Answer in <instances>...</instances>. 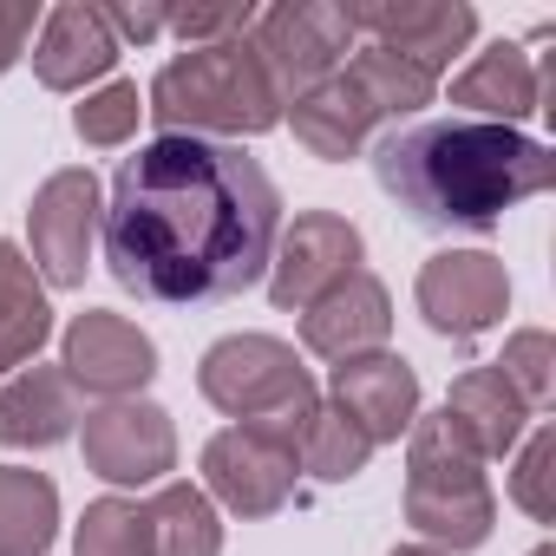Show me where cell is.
<instances>
[{
    "mask_svg": "<svg viewBox=\"0 0 556 556\" xmlns=\"http://www.w3.org/2000/svg\"><path fill=\"white\" fill-rule=\"evenodd\" d=\"M282 190L242 144L151 138L118 164L99 242L112 282L151 308H210L268 275Z\"/></svg>",
    "mask_w": 556,
    "mask_h": 556,
    "instance_id": "1",
    "label": "cell"
},
{
    "mask_svg": "<svg viewBox=\"0 0 556 556\" xmlns=\"http://www.w3.org/2000/svg\"><path fill=\"white\" fill-rule=\"evenodd\" d=\"M374 177L419 229L484 236L504 223V210L556 184V151L510 125L419 118V125H393L374 144Z\"/></svg>",
    "mask_w": 556,
    "mask_h": 556,
    "instance_id": "2",
    "label": "cell"
},
{
    "mask_svg": "<svg viewBox=\"0 0 556 556\" xmlns=\"http://www.w3.org/2000/svg\"><path fill=\"white\" fill-rule=\"evenodd\" d=\"M144 118H157V138L242 144L282 125V99H275L249 34H236V40L184 47L177 60H164L144 86Z\"/></svg>",
    "mask_w": 556,
    "mask_h": 556,
    "instance_id": "3",
    "label": "cell"
},
{
    "mask_svg": "<svg viewBox=\"0 0 556 556\" xmlns=\"http://www.w3.org/2000/svg\"><path fill=\"white\" fill-rule=\"evenodd\" d=\"M406 523L419 530V543L445 556L491 543L497 491L484 465L465 452V439L445 426V413H419L406 432Z\"/></svg>",
    "mask_w": 556,
    "mask_h": 556,
    "instance_id": "4",
    "label": "cell"
},
{
    "mask_svg": "<svg viewBox=\"0 0 556 556\" xmlns=\"http://www.w3.org/2000/svg\"><path fill=\"white\" fill-rule=\"evenodd\" d=\"M197 393L236 419V426H268L282 439H302L308 413L321 406L315 374L302 367V354L275 334H223L203 348L197 361Z\"/></svg>",
    "mask_w": 556,
    "mask_h": 556,
    "instance_id": "5",
    "label": "cell"
},
{
    "mask_svg": "<svg viewBox=\"0 0 556 556\" xmlns=\"http://www.w3.org/2000/svg\"><path fill=\"white\" fill-rule=\"evenodd\" d=\"M249 47L268 73L275 99L289 105V99L315 92L328 73H341V60L354 47V21H348L341 0H282V8L255 14Z\"/></svg>",
    "mask_w": 556,
    "mask_h": 556,
    "instance_id": "6",
    "label": "cell"
},
{
    "mask_svg": "<svg viewBox=\"0 0 556 556\" xmlns=\"http://www.w3.org/2000/svg\"><path fill=\"white\" fill-rule=\"evenodd\" d=\"M99 210H105V190L86 164H66L34 190V203H27V262L47 289H86Z\"/></svg>",
    "mask_w": 556,
    "mask_h": 556,
    "instance_id": "7",
    "label": "cell"
},
{
    "mask_svg": "<svg viewBox=\"0 0 556 556\" xmlns=\"http://www.w3.org/2000/svg\"><path fill=\"white\" fill-rule=\"evenodd\" d=\"M302 478L295 439L268 432V426H223L203 445V497L223 504L229 517H275L289 510Z\"/></svg>",
    "mask_w": 556,
    "mask_h": 556,
    "instance_id": "8",
    "label": "cell"
},
{
    "mask_svg": "<svg viewBox=\"0 0 556 556\" xmlns=\"http://www.w3.org/2000/svg\"><path fill=\"white\" fill-rule=\"evenodd\" d=\"M413 302L439 341L471 348L478 334H491L510 315V275L491 249H439L432 262H419Z\"/></svg>",
    "mask_w": 556,
    "mask_h": 556,
    "instance_id": "9",
    "label": "cell"
},
{
    "mask_svg": "<svg viewBox=\"0 0 556 556\" xmlns=\"http://www.w3.org/2000/svg\"><path fill=\"white\" fill-rule=\"evenodd\" d=\"M79 452L92 478L118 491H144L177 471V426L151 400H105L79 419Z\"/></svg>",
    "mask_w": 556,
    "mask_h": 556,
    "instance_id": "10",
    "label": "cell"
},
{
    "mask_svg": "<svg viewBox=\"0 0 556 556\" xmlns=\"http://www.w3.org/2000/svg\"><path fill=\"white\" fill-rule=\"evenodd\" d=\"M354 268H361V229L341 210H295V223L275 236L262 282H268V302L282 315H308Z\"/></svg>",
    "mask_w": 556,
    "mask_h": 556,
    "instance_id": "11",
    "label": "cell"
},
{
    "mask_svg": "<svg viewBox=\"0 0 556 556\" xmlns=\"http://www.w3.org/2000/svg\"><path fill=\"white\" fill-rule=\"evenodd\" d=\"M60 367H66V380H73L79 393H92L99 406H105V400H138V393L157 380V341H151L138 321L112 315V308H86V315H73L66 334H60Z\"/></svg>",
    "mask_w": 556,
    "mask_h": 556,
    "instance_id": "12",
    "label": "cell"
},
{
    "mask_svg": "<svg viewBox=\"0 0 556 556\" xmlns=\"http://www.w3.org/2000/svg\"><path fill=\"white\" fill-rule=\"evenodd\" d=\"M354 40L387 47L426 73H445L471 40H478V14L465 0H348Z\"/></svg>",
    "mask_w": 556,
    "mask_h": 556,
    "instance_id": "13",
    "label": "cell"
},
{
    "mask_svg": "<svg viewBox=\"0 0 556 556\" xmlns=\"http://www.w3.org/2000/svg\"><path fill=\"white\" fill-rule=\"evenodd\" d=\"M328 400L374 439V445H400L419 419V374L406 354L380 348V354H361V361H341L334 380H328Z\"/></svg>",
    "mask_w": 556,
    "mask_h": 556,
    "instance_id": "14",
    "label": "cell"
},
{
    "mask_svg": "<svg viewBox=\"0 0 556 556\" xmlns=\"http://www.w3.org/2000/svg\"><path fill=\"white\" fill-rule=\"evenodd\" d=\"M393 341V295L380 275L354 268L348 282H334L308 315H302V348L328 367L341 361H361V354H380Z\"/></svg>",
    "mask_w": 556,
    "mask_h": 556,
    "instance_id": "15",
    "label": "cell"
},
{
    "mask_svg": "<svg viewBox=\"0 0 556 556\" xmlns=\"http://www.w3.org/2000/svg\"><path fill=\"white\" fill-rule=\"evenodd\" d=\"M118 40L105 27L99 8H86V0H66V8L40 14V34H34V79L47 92H92L112 79L118 66Z\"/></svg>",
    "mask_w": 556,
    "mask_h": 556,
    "instance_id": "16",
    "label": "cell"
},
{
    "mask_svg": "<svg viewBox=\"0 0 556 556\" xmlns=\"http://www.w3.org/2000/svg\"><path fill=\"white\" fill-rule=\"evenodd\" d=\"M86 406H79V387L66 380V367H21L0 380V445L8 452H47V445H66L79 432Z\"/></svg>",
    "mask_w": 556,
    "mask_h": 556,
    "instance_id": "17",
    "label": "cell"
},
{
    "mask_svg": "<svg viewBox=\"0 0 556 556\" xmlns=\"http://www.w3.org/2000/svg\"><path fill=\"white\" fill-rule=\"evenodd\" d=\"M452 118H478V125H523L530 112H543V73L517 40L484 47L458 79H452Z\"/></svg>",
    "mask_w": 556,
    "mask_h": 556,
    "instance_id": "18",
    "label": "cell"
},
{
    "mask_svg": "<svg viewBox=\"0 0 556 556\" xmlns=\"http://www.w3.org/2000/svg\"><path fill=\"white\" fill-rule=\"evenodd\" d=\"M282 118L295 125L302 151H308V157H321V164H348V157H361V151H367V138L387 125V118L374 112V99L348 79V66H341V73H328L315 92L289 99V105H282Z\"/></svg>",
    "mask_w": 556,
    "mask_h": 556,
    "instance_id": "19",
    "label": "cell"
},
{
    "mask_svg": "<svg viewBox=\"0 0 556 556\" xmlns=\"http://www.w3.org/2000/svg\"><path fill=\"white\" fill-rule=\"evenodd\" d=\"M530 419H536V413L504 387L497 367H465V374L452 380V393H445V426L465 439V452H471L478 465L517 452L523 432H530Z\"/></svg>",
    "mask_w": 556,
    "mask_h": 556,
    "instance_id": "20",
    "label": "cell"
},
{
    "mask_svg": "<svg viewBox=\"0 0 556 556\" xmlns=\"http://www.w3.org/2000/svg\"><path fill=\"white\" fill-rule=\"evenodd\" d=\"M53 341V308H47V282L34 275V262L0 236V380L40 361V348Z\"/></svg>",
    "mask_w": 556,
    "mask_h": 556,
    "instance_id": "21",
    "label": "cell"
},
{
    "mask_svg": "<svg viewBox=\"0 0 556 556\" xmlns=\"http://www.w3.org/2000/svg\"><path fill=\"white\" fill-rule=\"evenodd\" d=\"M60 536V484L34 465H0V556H47Z\"/></svg>",
    "mask_w": 556,
    "mask_h": 556,
    "instance_id": "22",
    "label": "cell"
},
{
    "mask_svg": "<svg viewBox=\"0 0 556 556\" xmlns=\"http://www.w3.org/2000/svg\"><path fill=\"white\" fill-rule=\"evenodd\" d=\"M151 517V549L157 556H223V510L203 497V484L164 478L144 504Z\"/></svg>",
    "mask_w": 556,
    "mask_h": 556,
    "instance_id": "23",
    "label": "cell"
},
{
    "mask_svg": "<svg viewBox=\"0 0 556 556\" xmlns=\"http://www.w3.org/2000/svg\"><path fill=\"white\" fill-rule=\"evenodd\" d=\"M348 79L374 99V112L380 118H419L432 99H439V73H426V66H413V60H400V53H387V47H354V60H348Z\"/></svg>",
    "mask_w": 556,
    "mask_h": 556,
    "instance_id": "24",
    "label": "cell"
},
{
    "mask_svg": "<svg viewBox=\"0 0 556 556\" xmlns=\"http://www.w3.org/2000/svg\"><path fill=\"white\" fill-rule=\"evenodd\" d=\"M295 458H302V471L321 478V484H354V478L367 471V458H374V439H367L334 400H321V406L308 413L302 439H295Z\"/></svg>",
    "mask_w": 556,
    "mask_h": 556,
    "instance_id": "25",
    "label": "cell"
},
{
    "mask_svg": "<svg viewBox=\"0 0 556 556\" xmlns=\"http://www.w3.org/2000/svg\"><path fill=\"white\" fill-rule=\"evenodd\" d=\"M73 556H157L144 504L138 497H92L79 530H73Z\"/></svg>",
    "mask_w": 556,
    "mask_h": 556,
    "instance_id": "26",
    "label": "cell"
},
{
    "mask_svg": "<svg viewBox=\"0 0 556 556\" xmlns=\"http://www.w3.org/2000/svg\"><path fill=\"white\" fill-rule=\"evenodd\" d=\"M138 118H144L138 79H105V86H92V92L73 105V131H79L86 151H118V144H131V138H138Z\"/></svg>",
    "mask_w": 556,
    "mask_h": 556,
    "instance_id": "27",
    "label": "cell"
},
{
    "mask_svg": "<svg viewBox=\"0 0 556 556\" xmlns=\"http://www.w3.org/2000/svg\"><path fill=\"white\" fill-rule=\"evenodd\" d=\"M491 367L504 374V387H510L530 413H543V406H549V393H556V341H549L543 328H517Z\"/></svg>",
    "mask_w": 556,
    "mask_h": 556,
    "instance_id": "28",
    "label": "cell"
},
{
    "mask_svg": "<svg viewBox=\"0 0 556 556\" xmlns=\"http://www.w3.org/2000/svg\"><path fill=\"white\" fill-rule=\"evenodd\" d=\"M556 465V432L549 426H536L530 439H523V452H517V471H510V504L523 510V517H536V523H549L556 517V497H549V471Z\"/></svg>",
    "mask_w": 556,
    "mask_h": 556,
    "instance_id": "29",
    "label": "cell"
},
{
    "mask_svg": "<svg viewBox=\"0 0 556 556\" xmlns=\"http://www.w3.org/2000/svg\"><path fill=\"white\" fill-rule=\"evenodd\" d=\"M249 27H255V8L249 0H229V8H170L164 34H177L184 47H216V40H236Z\"/></svg>",
    "mask_w": 556,
    "mask_h": 556,
    "instance_id": "30",
    "label": "cell"
},
{
    "mask_svg": "<svg viewBox=\"0 0 556 556\" xmlns=\"http://www.w3.org/2000/svg\"><path fill=\"white\" fill-rule=\"evenodd\" d=\"M105 14V27H112V40L125 47V40H157L164 27H170V0H112V8H99Z\"/></svg>",
    "mask_w": 556,
    "mask_h": 556,
    "instance_id": "31",
    "label": "cell"
},
{
    "mask_svg": "<svg viewBox=\"0 0 556 556\" xmlns=\"http://www.w3.org/2000/svg\"><path fill=\"white\" fill-rule=\"evenodd\" d=\"M34 34H40V8H34V0H0V79L27 60Z\"/></svg>",
    "mask_w": 556,
    "mask_h": 556,
    "instance_id": "32",
    "label": "cell"
},
{
    "mask_svg": "<svg viewBox=\"0 0 556 556\" xmlns=\"http://www.w3.org/2000/svg\"><path fill=\"white\" fill-rule=\"evenodd\" d=\"M387 556H445V549H432V543H400V549H387Z\"/></svg>",
    "mask_w": 556,
    "mask_h": 556,
    "instance_id": "33",
    "label": "cell"
},
{
    "mask_svg": "<svg viewBox=\"0 0 556 556\" xmlns=\"http://www.w3.org/2000/svg\"><path fill=\"white\" fill-rule=\"evenodd\" d=\"M530 556H556V549H549V543H536V549H530Z\"/></svg>",
    "mask_w": 556,
    "mask_h": 556,
    "instance_id": "34",
    "label": "cell"
}]
</instances>
